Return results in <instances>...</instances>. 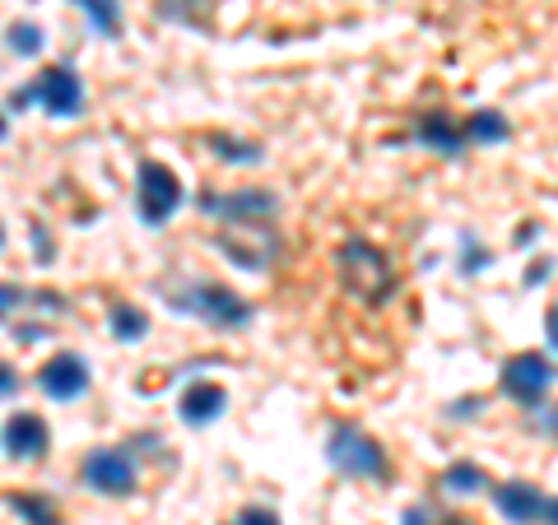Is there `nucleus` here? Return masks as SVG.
<instances>
[{
	"instance_id": "6ab92c4d",
	"label": "nucleus",
	"mask_w": 558,
	"mask_h": 525,
	"mask_svg": "<svg viewBox=\"0 0 558 525\" xmlns=\"http://www.w3.org/2000/svg\"><path fill=\"white\" fill-rule=\"evenodd\" d=\"M10 506H14V512H20L28 525H61L57 506H51L47 498H38V493H20V498H10Z\"/></svg>"
},
{
	"instance_id": "a211bd4d",
	"label": "nucleus",
	"mask_w": 558,
	"mask_h": 525,
	"mask_svg": "<svg viewBox=\"0 0 558 525\" xmlns=\"http://www.w3.org/2000/svg\"><path fill=\"white\" fill-rule=\"evenodd\" d=\"M442 488L447 493H475V488H484V469L470 465V461H457L442 469Z\"/></svg>"
},
{
	"instance_id": "2eb2a0df",
	"label": "nucleus",
	"mask_w": 558,
	"mask_h": 525,
	"mask_svg": "<svg viewBox=\"0 0 558 525\" xmlns=\"http://www.w3.org/2000/svg\"><path fill=\"white\" fill-rule=\"evenodd\" d=\"M112 335L121 344H135V340H145L149 335V317L140 307L131 303H112Z\"/></svg>"
},
{
	"instance_id": "f3484780",
	"label": "nucleus",
	"mask_w": 558,
	"mask_h": 525,
	"mask_svg": "<svg viewBox=\"0 0 558 525\" xmlns=\"http://www.w3.org/2000/svg\"><path fill=\"white\" fill-rule=\"evenodd\" d=\"M209 149H219V159H229V163H260V145H252V139H233L223 131L209 135Z\"/></svg>"
},
{
	"instance_id": "4468645a",
	"label": "nucleus",
	"mask_w": 558,
	"mask_h": 525,
	"mask_svg": "<svg viewBox=\"0 0 558 525\" xmlns=\"http://www.w3.org/2000/svg\"><path fill=\"white\" fill-rule=\"evenodd\" d=\"M418 145H428L433 154H461L465 149V126H457L447 112H428L424 121H418V131H414Z\"/></svg>"
},
{
	"instance_id": "bb28decb",
	"label": "nucleus",
	"mask_w": 558,
	"mask_h": 525,
	"mask_svg": "<svg viewBox=\"0 0 558 525\" xmlns=\"http://www.w3.org/2000/svg\"><path fill=\"white\" fill-rule=\"evenodd\" d=\"M433 516L424 512V506H410V512H405V525H428Z\"/></svg>"
},
{
	"instance_id": "f03ea898",
	"label": "nucleus",
	"mask_w": 558,
	"mask_h": 525,
	"mask_svg": "<svg viewBox=\"0 0 558 525\" xmlns=\"http://www.w3.org/2000/svg\"><path fill=\"white\" fill-rule=\"evenodd\" d=\"M326 461L340 469V475H354V479H377L387 475V451L363 428L354 424H336L330 428V442H326Z\"/></svg>"
},
{
	"instance_id": "a878e982",
	"label": "nucleus",
	"mask_w": 558,
	"mask_h": 525,
	"mask_svg": "<svg viewBox=\"0 0 558 525\" xmlns=\"http://www.w3.org/2000/svg\"><path fill=\"white\" fill-rule=\"evenodd\" d=\"M545 335H549V344L558 349V303L549 307V317H545Z\"/></svg>"
},
{
	"instance_id": "39448f33",
	"label": "nucleus",
	"mask_w": 558,
	"mask_h": 525,
	"mask_svg": "<svg viewBox=\"0 0 558 525\" xmlns=\"http://www.w3.org/2000/svg\"><path fill=\"white\" fill-rule=\"evenodd\" d=\"M28 102H43L51 117H75L84 108V84H80L75 70L51 65V70H43V75L28 84V89L10 94V108H28Z\"/></svg>"
},
{
	"instance_id": "412c9836",
	"label": "nucleus",
	"mask_w": 558,
	"mask_h": 525,
	"mask_svg": "<svg viewBox=\"0 0 558 525\" xmlns=\"http://www.w3.org/2000/svg\"><path fill=\"white\" fill-rule=\"evenodd\" d=\"M10 47L20 51V57H38L43 51V28L38 24H14L10 28Z\"/></svg>"
},
{
	"instance_id": "9d476101",
	"label": "nucleus",
	"mask_w": 558,
	"mask_h": 525,
	"mask_svg": "<svg viewBox=\"0 0 558 525\" xmlns=\"http://www.w3.org/2000/svg\"><path fill=\"white\" fill-rule=\"evenodd\" d=\"M38 387L51 395V400H80L84 391H89V363H84L80 354H57L51 363H43L38 373Z\"/></svg>"
},
{
	"instance_id": "1a4fd4ad",
	"label": "nucleus",
	"mask_w": 558,
	"mask_h": 525,
	"mask_svg": "<svg viewBox=\"0 0 558 525\" xmlns=\"http://www.w3.org/2000/svg\"><path fill=\"white\" fill-rule=\"evenodd\" d=\"M279 209V200L270 191L247 186V191H229V196H201V215L229 219V223H247V219H270Z\"/></svg>"
},
{
	"instance_id": "7ed1b4c3",
	"label": "nucleus",
	"mask_w": 558,
	"mask_h": 525,
	"mask_svg": "<svg viewBox=\"0 0 558 525\" xmlns=\"http://www.w3.org/2000/svg\"><path fill=\"white\" fill-rule=\"evenodd\" d=\"M215 247L242 270H270V260L279 256V233L266 219H247V223H229L215 233Z\"/></svg>"
},
{
	"instance_id": "dca6fc26",
	"label": "nucleus",
	"mask_w": 558,
	"mask_h": 525,
	"mask_svg": "<svg viewBox=\"0 0 558 525\" xmlns=\"http://www.w3.org/2000/svg\"><path fill=\"white\" fill-rule=\"evenodd\" d=\"M75 5L89 14V24L102 33V38H117V28H121V5L117 0H75Z\"/></svg>"
},
{
	"instance_id": "393cba45",
	"label": "nucleus",
	"mask_w": 558,
	"mask_h": 525,
	"mask_svg": "<svg viewBox=\"0 0 558 525\" xmlns=\"http://www.w3.org/2000/svg\"><path fill=\"white\" fill-rule=\"evenodd\" d=\"M535 428H539V432H549V437H558V410H545V414H539V418H535Z\"/></svg>"
},
{
	"instance_id": "9b49d317",
	"label": "nucleus",
	"mask_w": 558,
	"mask_h": 525,
	"mask_svg": "<svg viewBox=\"0 0 558 525\" xmlns=\"http://www.w3.org/2000/svg\"><path fill=\"white\" fill-rule=\"evenodd\" d=\"M5 451L14 461H38L43 451H47V424H43V414H33V410H20V414H10V424H5Z\"/></svg>"
},
{
	"instance_id": "c85d7f7f",
	"label": "nucleus",
	"mask_w": 558,
	"mask_h": 525,
	"mask_svg": "<svg viewBox=\"0 0 558 525\" xmlns=\"http://www.w3.org/2000/svg\"><path fill=\"white\" fill-rule=\"evenodd\" d=\"M10 135V126H5V117H0V139H5Z\"/></svg>"
},
{
	"instance_id": "6e6552de",
	"label": "nucleus",
	"mask_w": 558,
	"mask_h": 525,
	"mask_svg": "<svg viewBox=\"0 0 558 525\" xmlns=\"http://www.w3.org/2000/svg\"><path fill=\"white\" fill-rule=\"evenodd\" d=\"M84 484L98 488V493H108V498L135 493V461L117 447H98L84 456Z\"/></svg>"
},
{
	"instance_id": "20e7f679",
	"label": "nucleus",
	"mask_w": 558,
	"mask_h": 525,
	"mask_svg": "<svg viewBox=\"0 0 558 525\" xmlns=\"http://www.w3.org/2000/svg\"><path fill=\"white\" fill-rule=\"evenodd\" d=\"M135 205H140V219H145L149 229L168 223L172 215H178V205H182L178 172H172L168 163L145 159V163H140V172H135Z\"/></svg>"
},
{
	"instance_id": "ddd939ff",
	"label": "nucleus",
	"mask_w": 558,
	"mask_h": 525,
	"mask_svg": "<svg viewBox=\"0 0 558 525\" xmlns=\"http://www.w3.org/2000/svg\"><path fill=\"white\" fill-rule=\"evenodd\" d=\"M223 405H229V391H223L219 381H196V387H186V395L178 400V414L191 428H201V424H215Z\"/></svg>"
},
{
	"instance_id": "f8f14e48",
	"label": "nucleus",
	"mask_w": 558,
	"mask_h": 525,
	"mask_svg": "<svg viewBox=\"0 0 558 525\" xmlns=\"http://www.w3.org/2000/svg\"><path fill=\"white\" fill-rule=\"evenodd\" d=\"M545 493L531 484H502L498 493H494V506H498V516H508L512 525H535V521H545Z\"/></svg>"
},
{
	"instance_id": "0eeeda50",
	"label": "nucleus",
	"mask_w": 558,
	"mask_h": 525,
	"mask_svg": "<svg viewBox=\"0 0 558 525\" xmlns=\"http://www.w3.org/2000/svg\"><path fill=\"white\" fill-rule=\"evenodd\" d=\"M549 381H554V367H549L545 354H535V349L512 354L508 363H502V391H508L517 405H526V410H535L539 400H545Z\"/></svg>"
},
{
	"instance_id": "c756f323",
	"label": "nucleus",
	"mask_w": 558,
	"mask_h": 525,
	"mask_svg": "<svg viewBox=\"0 0 558 525\" xmlns=\"http://www.w3.org/2000/svg\"><path fill=\"white\" fill-rule=\"evenodd\" d=\"M0 242H5V233H0Z\"/></svg>"
},
{
	"instance_id": "4be33fe9",
	"label": "nucleus",
	"mask_w": 558,
	"mask_h": 525,
	"mask_svg": "<svg viewBox=\"0 0 558 525\" xmlns=\"http://www.w3.org/2000/svg\"><path fill=\"white\" fill-rule=\"evenodd\" d=\"M24 307V289L20 284H0V321H10Z\"/></svg>"
},
{
	"instance_id": "423d86ee",
	"label": "nucleus",
	"mask_w": 558,
	"mask_h": 525,
	"mask_svg": "<svg viewBox=\"0 0 558 525\" xmlns=\"http://www.w3.org/2000/svg\"><path fill=\"white\" fill-rule=\"evenodd\" d=\"M172 307L191 312V317H201L209 326H223V330L252 321V307L242 303L233 289H223V284H186L178 297H172Z\"/></svg>"
},
{
	"instance_id": "5701e85b",
	"label": "nucleus",
	"mask_w": 558,
	"mask_h": 525,
	"mask_svg": "<svg viewBox=\"0 0 558 525\" xmlns=\"http://www.w3.org/2000/svg\"><path fill=\"white\" fill-rule=\"evenodd\" d=\"M238 525H279V516L266 512V506H247V512L238 516Z\"/></svg>"
},
{
	"instance_id": "b1692460",
	"label": "nucleus",
	"mask_w": 558,
	"mask_h": 525,
	"mask_svg": "<svg viewBox=\"0 0 558 525\" xmlns=\"http://www.w3.org/2000/svg\"><path fill=\"white\" fill-rule=\"evenodd\" d=\"M14 391H20V377H14V367L0 358V400H10Z\"/></svg>"
},
{
	"instance_id": "f257e3e1",
	"label": "nucleus",
	"mask_w": 558,
	"mask_h": 525,
	"mask_svg": "<svg viewBox=\"0 0 558 525\" xmlns=\"http://www.w3.org/2000/svg\"><path fill=\"white\" fill-rule=\"evenodd\" d=\"M336 270L344 279V289L359 297V303H387L391 289H396V270H391V256L377 247L368 237H344L340 252H336Z\"/></svg>"
},
{
	"instance_id": "aec40b11",
	"label": "nucleus",
	"mask_w": 558,
	"mask_h": 525,
	"mask_svg": "<svg viewBox=\"0 0 558 525\" xmlns=\"http://www.w3.org/2000/svg\"><path fill=\"white\" fill-rule=\"evenodd\" d=\"M465 135L480 139V145H498V139H508V121H502L498 112H475L465 121Z\"/></svg>"
},
{
	"instance_id": "cd10ccee",
	"label": "nucleus",
	"mask_w": 558,
	"mask_h": 525,
	"mask_svg": "<svg viewBox=\"0 0 558 525\" xmlns=\"http://www.w3.org/2000/svg\"><path fill=\"white\" fill-rule=\"evenodd\" d=\"M545 525H558V498L545 502Z\"/></svg>"
}]
</instances>
